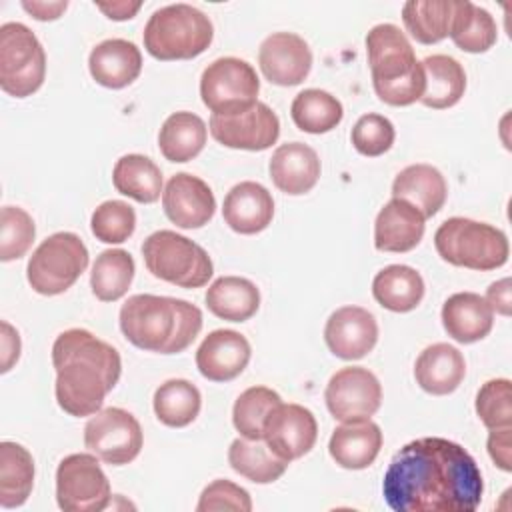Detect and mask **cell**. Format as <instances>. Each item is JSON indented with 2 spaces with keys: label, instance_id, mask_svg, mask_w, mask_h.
<instances>
[{
  "label": "cell",
  "instance_id": "1",
  "mask_svg": "<svg viewBox=\"0 0 512 512\" xmlns=\"http://www.w3.org/2000/svg\"><path fill=\"white\" fill-rule=\"evenodd\" d=\"M382 494L396 512H474L482 502L484 480L464 446L424 436L394 454Z\"/></svg>",
  "mask_w": 512,
  "mask_h": 512
},
{
  "label": "cell",
  "instance_id": "7",
  "mask_svg": "<svg viewBox=\"0 0 512 512\" xmlns=\"http://www.w3.org/2000/svg\"><path fill=\"white\" fill-rule=\"evenodd\" d=\"M142 256L152 276L180 288H202L214 274L208 252L174 230L152 232L142 242Z\"/></svg>",
  "mask_w": 512,
  "mask_h": 512
},
{
  "label": "cell",
  "instance_id": "45",
  "mask_svg": "<svg viewBox=\"0 0 512 512\" xmlns=\"http://www.w3.org/2000/svg\"><path fill=\"white\" fill-rule=\"evenodd\" d=\"M198 512H214V510H236V512H250L252 510V500L250 494L230 482V480H214L210 482L196 504Z\"/></svg>",
  "mask_w": 512,
  "mask_h": 512
},
{
  "label": "cell",
  "instance_id": "15",
  "mask_svg": "<svg viewBox=\"0 0 512 512\" xmlns=\"http://www.w3.org/2000/svg\"><path fill=\"white\" fill-rule=\"evenodd\" d=\"M264 442L286 462L308 454L318 438L314 414L300 404L280 402L264 422Z\"/></svg>",
  "mask_w": 512,
  "mask_h": 512
},
{
  "label": "cell",
  "instance_id": "49",
  "mask_svg": "<svg viewBox=\"0 0 512 512\" xmlns=\"http://www.w3.org/2000/svg\"><path fill=\"white\" fill-rule=\"evenodd\" d=\"M22 8L32 14L36 20L40 22H48V20H56L62 16V12L68 8V2L66 0H60V2H28L24 0L22 2Z\"/></svg>",
  "mask_w": 512,
  "mask_h": 512
},
{
  "label": "cell",
  "instance_id": "46",
  "mask_svg": "<svg viewBox=\"0 0 512 512\" xmlns=\"http://www.w3.org/2000/svg\"><path fill=\"white\" fill-rule=\"evenodd\" d=\"M488 454L492 458V462L504 470L510 472L512 470V428H498V430H490L488 434Z\"/></svg>",
  "mask_w": 512,
  "mask_h": 512
},
{
  "label": "cell",
  "instance_id": "43",
  "mask_svg": "<svg viewBox=\"0 0 512 512\" xmlns=\"http://www.w3.org/2000/svg\"><path fill=\"white\" fill-rule=\"evenodd\" d=\"M36 226L32 216L18 206H4L0 212V260L22 258L32 246Z\"/></svg>",
  "mask_w": 512,
  "mask_h": 512
},
{
  "label": "cell",
  "instance_id": "32",
  "mask_svg": "<svg viewBox=\"0 0 512 512\" xmlns=\"http://www.w3.org/2000/svg\"><path fill=\"white\" fill-rule=\"evenodd\" d=\"M206 138L208 128L204 120L194 112L182 110L164 120L158 132V148L170 162H188L202 152Z\"/></svg>",
  "mask_w": 512,
  "mask_h": 512
},
{
  "label": "cell",
  "instance_id": "39",
  "mask_svg": "<svg viewBox=\"0 0 512 512\" xmlns=\"http://www.w3.org/2000/svg\"><path fill=\"white\" fill-rule=\"evenodd\" d=\"M450 38L460 50L470 54H482L496 44L498 26L488 10L468 0H462Z\"/></svg>",
  "mask_w": 512,
  "mask_h": 512
},
{
  "label": "cell",
  "instance_id": "6",
  "mask_svg": "<svg viewBox=\"0 0 512 512\" xmlns=\"http://www.w3.org/2000/svg\"><path fill=\"white\" fill-rule=\"evenodd\" d=\"M434 246L444 262L480 272L504 266L510 254L508 238L500 228L462 216L448 218L438 226Z\"/></svg>",
  "mask_w": 512,
  "mask_h": 512
},
{
  "label": "cell",
  "instance_id": "40",
  "mask_svg": "<svg viewBox=\"0 0 512 512\" xmlns=\"http://www.w3.org/2000/svg\"><path fill=\"white\" fill-rule=\"evenodd\" d=\"M282 402L280 394L268 386H250L234 402L232 422L240 436L260 440L264 436V422L270 412Z\"/></svg>",
  "mask_w": 512,
  "mask_h": 512
},
{
  "label": "cell",
  "instance_id": "48",
  "mask_svg": "<svg viewBox=\"0 0 512 512\" xmlns=\"http://www.w3.org/2000/svg\"><path fill=\"white\" fill-rule=\"evenodd\" d=\"M484 300L492 308V312L510 316L512 312V296H510V278H502L498 282H492L486 290Z\"/></svg>",
  "mask_w": 512,
  "mask_h": 512
},
{
  "label": "cell",
  "instance_id": "9",
  "mask_svg": "<svg viewBox=\"0 0 512 512\" xmlns=\"http://www.w3.org/2000/svg\"><path fill=\"white\" fill-rule=\"evenodd\" d=\"M46 54L36 34L22 22L0 26V88L14 96H32L44 82Z\"/></svg>",
  "mask_w": 512,
  "mask_h": 512
},
{
  "label": "cell",
  "instance_id": "5",
  "mask_svg": "<svg viewBox=\"0 0 512 512\" xmlns=\"http://www.w3.org/2000/svg\"><path fill=\"white\" fill-rule=\"evenodd\" d=\"M142 38L146 52L156 60H190L212 44L214 26L202 10L178 2L152 12Z\"/></svg>",
  "mask_w": 512,
  "mask_h": 512
},
{
  "label": "cell",
  "instance_id": "14",
  "mask_svg": "<svg viewBox=\"0 0 512 512\" xmlns=\"http://www.w3.org/2000/svg\"><path fill=\"white\" fill-rule=\"evenodd\" d=\"M208 126L212 138L222 146L250 152L268 150L280 136V120L264 102L230 114H212Z\"/></svg>",
  "mask_w": 512,
  "mask_h": 512
},
{
  "label": "cell",
  "instance_id": "29",
  "mask_svg": "<svg viewBox=\"0 0 512 512\" xmlns=\"http://www.w3.org/2000/svg\"><path fill=\"white\" fill-rule=\"evenodd\" d=\"M208 310L228 322H246L260 308V290L242 276H220L206 290Z\"/></svg>",
  "mask_w": 512,
  "mask_h": 512
},
{
  "label": "cell",
  "instance_id": "16",
  "mask_svg": "<svg viewBox=\"0 0 512 512\" xmlns=\"http://www.w3.org/2000/svg\"><path fill=\"white\" fill-rule=\"evenodd\" d=\"M166 218L178 228L192 230L208 224L216 212V198L210 186L188 172L174 174L162 192Z\"/></svg>",
  "mask_w": 512,
  "mask_h": 512
},
{
  "label": "cell",
  "instance_id": "36",
  "mask_svg": "<svg viewBox=\"0 0 512 512\" xmlns=\"http://www.w3.org/2000/svg\"><path fill=\"white\" fill-rule=\"evenodd\" d=\"M290 116L302 132L324 134L334 130L344 116L342 102L326 90L306 88L298 92L290 106Z\"/></svg>",
  "mask_w": 512,
  "mask_h": 512
},
{
  "label": "cell",
  "instance_id": "38",
  "mask_svg": "<svg viewBox=\"0 0 512 512\" xmlns=\"http://www.w3.org/2000/svg\"><path fill=\"white\" fill-rule=\"evenodd\" d=\"M134 268V258L122 248L100 252L90 272L92 294L102 302L120 300L132 284Z\"/></svg>",
  "mask_w": 512,
  "mask_h": 512
},
{
  "label": "cell",
  "instance_id": "41",
  "mask_svg": "<svg viewBox=\"0 0 512 512\" xmlns=\"http://www.w3.org/2000/svg\"><path fill=\"white\" fill-rule=\"evenodd\" d=\"M136 228V212L124 200L102 202L90 218V230L104 244L126 242Z\"/></svg>",
  "mask_w": 512,
  "mask_h": 512
},
{
  "label": "cell",
  "instance_id": "44",
  "mask_svg": "<svg viewBox=\"0 0 512 512\" xmlns=\"http://www.w3.org/2000/svg\"><path fill=\"white\" fill-rule=\"evenodd\" d=\"M394 138H396L394 124L382 114L360 116L350 132L352 146L362 156H368V158H376L388 152L394 144Z\"/></svg>",
  "mask_w": 512,
  "mask_h": 512
},
{
  "label": "cell",
  "instance_id": "35",
  "mask_svg": "<svg viewBox=\"0 0 512 512\" xmlns=\"http://www.w3.org/2000/svg\"><path fill=\"white\" fill-rule=\"evenodd\" d=\"M228 462L234 472L256 482V484H272L276 482L288 468L290 462L280 458L272 448L260 440L236 438L228 448Z\"/></svg>",
  "mask_w": 512,
  "mask_h": 512
},
{
  "label": "cell",
  "instance_id": "17",
  "mask_svg": "<svg viewBox=\"0 0 512 512\" xmlns=\"http://www.w3.org/2000/svg\"><path fill=\"white\" fill-rule=\"evenodd\" d=\"M258 64L268 82L276 86H296L310 74L312 52L302 36L294 32H274L260 44Z\"/></svg>",
  "mask_w": 512,
  "mask_h": 512
},
{
  "label": "cell",
  "instance_id": "8",
  "mask_svg": "<svg viewBox=\"0 0 512 512\" xmlns=\"http://www.w3.org/2000/svg\"><path fill=\"white\" fill-rule=\"evenodd\" d=\"M88 248L74 232H56L32 252L26 278L34 292L56 296L66 292L86 270Z\"/></svg>",
  "mask_w": 512,
  "mask_h": 512
},
{
  "label": "cell",
  "instance_id": "2",
  "mask_svg": "<svg viewBox=\"0 0 512 512\" xmlns=\"http://www.w3.org/2000/svg\"><path fill=\"white\" fill-rule=\"evenodd\" d=\"M56 402L76 418L102 410L104 398L120 380L122 360L114 346L84 328H70L52 344Z\"/></svg>",
  "mask_w": 512,
  "mask_h": 512
},
{
  "label": "cell",
  "instance_id": "4",
  "mask_svg": "<svg viewBox=\"0 0 512 512\" xmlns=\"http://www.w3.org/2000/svg\"><path fill=\"white\" fill-rule=\"evenodd\" d=\"M366 56L376 96L390 106H410L426 88L422 62L396 24H376L366 34Z\"/></svg>",
  "mask_w": 512,
  "mask_h": 512
},
{
  "label": "cell",
  "instance_id": "21",
  "mask_svg": "<svg viewBox=\"0 0 512 512\" xmlns=\"http://www.w3.org/2000/svg\"><path fill=\"white\" fill-rule=\"evenodd\" d=\"M92 78L112 90L130 86L142 72L140 48L124 38H108L96 44L88 56Z\"/></svg>",
  "mask_w": 512,
  "mask_h": 512
},
{
  "label": "cell",
  "instance_id": "22",
  "mask_svg": "<svg viewBox=\"0 0 512 512\" xmlns=\"http://www.w3.org/2000/svg\"><path fill=\"white\" fill-rule=\"evenodd\" d=\"M224 222L238 234H258L274 218L272 194L258 182L244 180L230 188L222 204Z\"/></svg>",
  "mask_w": 512,
  "mask_h": 512
},
{
  "label": "cell",
  "instance_id": "47",
  "mask_svg": "<svg viewBox=\"0 0 512 512\" xmlns=\"http://www.w3.org/2000/svg\"><path fill=\"white\" fill-rule=\"evenodd\" d=\"M2 338H0V346H2V364H0V372H8L20 358V336L18 330L12 328L6 320H2Z\"/></svg>",
  "mask_w": 512,
  "mask_h": 512
},
{
  "label": "cell",
  "instance_id": "11",
  "mask_svg": "<svg viewBox=\"0 0 512 512\" xmlns=\"http://www.w3.org/2000/svg\"><path fill=\"white\" fill-rule=\"evenodd\" d=\"M96 454H70L56 468V502L64 512H100L110 504V482Z\"/></svg>",
  "mask_w": 512,
  "mask_h": 512
},
{
  "label": "cell",
  "instance_id": "28",
  "mask_svg": "<svg viewBox=\"0 0 512 512\" xmlns=\"http://www.w3.org/2000/svg\"><path fill=\"white\" fill-rule=\"evenodd\" d=\"M462 0H410L402 6V22L420 44H436L450 36Z\"/></svg>",
  "mask_w": 512,
  "mask_h": 512
},
{
  "label": "cell",
  "instance_id": "24",
  "mask_svg": "<svg viewBox=\"0 0 512 512\" xmlns=\"http://www.w3.org/2000/svg\"><path fill=\"white\" fill-rule=\"evenodd\" d=\"M382 448V430L370 418L342 422L334 428L328 452L332 460L346 470L368 468Z\"/></svg>",
  "mask_w": 512,
  "mask_h": 512
},
{
  "label": "cell",
  "instance_id": "13",
  "mask_svg": "<svg viewBox=\"0 0 512 512\" xmlns=\"http://www.w3.org/2000/svg\"><path fill=\"white\" fill-rule=\"evenodd\" d=\"M324 400L334 420H364L378 412L382 404V386L368 368L346 366L330 376Z\"/></svg>",
  "mask_w": 512,
  "mask_h": 512
},
{
  "label": "cell",
  "instance_id": "31",
  "mask_svg": "<svg viewBox=\"0 0 512 512\" xmlns=\"http://www.w3.org/2000/svg\"><path fill=\"white\" fill-rule=\"evenodd\" d=\"M426 88L420 102L432 110L452 108L466 90V72L462 64L446 54H432L422 60Z\"/></svg>",
  "mask_w": 512,
  "mask_h": 512
},
{
  "label": "cell",
  "instance_id": "19",
  "mask_svg": "<svg viewBox=\"0 0 512 512\" xmlns=\"http://www.w3.org/2000/svg\"><path fill=\"white\" fill-rule=\"evenodd\" d=\"M252 356L250 342L236 330L210 332L196 350V368L210 382H228L244 372Z\"/></svg>",
  "mask_w": 512,
  "mask_h": 512
},
{
  "label": "cell",
  "instance_id": "33",
  "mask_svg": "<svg viewBox=\"0 0 512 512\" xmlns=\"http://www.w3.org/2000/svg\"><path fill=\"white\" fill-rule=\"evenodd\" d=\"M34 488V458L16 442L0 444V506H22Z\"/></svg>",
  "mask_w": 512,
  "mask_h": 512
},
{
  "label": "cell",
  "instance_id": "10",
  "mask_svg": "<svg viewBox=\"0 0 512 512\" xmlns=\"http://www.w3.org/2000/svg\"><path fill=\"white\" fill-rule=\"evenodd\" d=\"M260 80L246 60L224 56L210 62L200 76V96L212 114L246 110L258 102Z\"/></svg>",
  "mask_w": 512,
  "mask_h": 512
},
{
  "label": "cell",
  "instance_id": "18",
  "mask_svg": "<svg viewBox=\"0 0 512 512\" xmlns=\"http://www.w3.org/2000/svg\"><path fill=\"white\" fill-rule=\"evenodd\" d=\"M328 350L342 360H360L378 342L376 318L362 306H342L334 310L324 326Z\"/></svg>",
  "mask_w": 512,
  "mask_h": 512
},
{
  "label": "cell",
  "instance_id": "30",
  "mask_svg": "<svg viewBox=\"0 0 512 512\" xmlns=\"http://www.w3.org/2000/svg\"><path fill=\"white\" fill-rule=\"evenodd\" d=\"M374 300L390 312H410L424 298V280L420 272L406 264H390L372 280Z\"/></svg>",
  "mask_w": 512,
  "mask_h": 512
},
{
  "label": "cell",
  "instance_id": "50",
  "mask_svg": "<svg viewBox=\"0 0 512 512\" xmlns=\"http://www.w3.org/2000/svg\"><path fill=\"white\" fill-rule=\"evenodd\" d=\"M96 8L104 12L110 20H130L142 8V2H96Z\"/></svg>",
  "mask_w": 512,
  "mask_h": 512
},
{
  "label": "cell",
  "instance_id": "26",
  "mask_svg": "<svg viewBox=\"0 0 512 512\" xmlns=\"http://www.w3.org/2000/svg\"><path fill=\"white\" fill-rule=\"evenodd\" d=\"M494 324V312L476 292H456L442 306V326L460 344L486 338Z\"/></svg>",
  "mask_w": 512,
  "mask_h": 512
},
{
  "label": "cell",
  "instance_id": "20",
  "mask_svg": "<svg viewBox=\"0 0 512 512\" xmlns=\"http://www.w3.org/2000/svg\"><path fill=\"white\" fill-rule=\"evenodd\" d=\"M426 218L402 198H392L382 206L374 222V246L380 252H410L424 236Z\"/></svg>",
  "mask_w": 512,
  "mask_h": 512
},
{
  "label": "cell",
  "instance_id": "37",
  "mask_svg": "<svg viewBox=\"0 0 512 512\" xmlns=\"http://www.w3.org/2000/svg\"><path fill=\"white\" fill-rule=\"evenodd\" d=\"M200 408V390L184 378L166 380L154 392V414L164 426L184 428L196 420Z\"/></svg>",
  "mask_w": 512,
  "mask_h": 512
},
{
  "label": "cell",
  "instance_id": "27",
  "mask_svg": "<svg viewBox=\"0 0 512 512\" xmlns=\"http://www.w3.org/2000/svg\"><path fill=\"white\" fill-rule=\"evenodd\" d=\"M448 196L442 172L430 164H410L392 182V198H402L416 206L424 218L440 212Z\"/></svg>",
  "mask_w": 512,
  "mask_h": 512
},
{
  "label": "cell",
  "instance_id": "25",
  "mask_svg": "<svg viewBox=\"0 0 512 512\" xmlns=\"http://www.w3.org/2000/svg\"><path fill=\"white\" fill-rule=\"evenodd\" d=\"M466 376V360L462 352L446 342H436L420 352L414 362V378L418 386L434 396L452 394Z\"/></svg>",
  "mask_w": 512,
  "mask_h": 512
},
{
  "label": "cell",
  "instance_id": "12",
  "mask_svg": "<svg viewBox=\"0 0 512 512\" xmlns=\"http://www.w3.org/2000/svg\"><path fill=\"white\" fill-rule=\"evenodd\" d=\"M144 444L136 416L124 408H104L92 414L84 426V446L110 466L132 462Z\"/></svg>",
  "mask_w": 512,
  "mask_h": 512
},
{
  "label": "cell",
  "instance_id": "34",
  "mask_svg": "<svg viewBox=\"0 0 512 512\" xmlns=\"http://www.w3.org/2000/svg\"><path fill=\"white\" fill-rule=\"evenodd\" d=\"M112 182L120 194L140 204H152L164 192L162 170L154 160L142 154H126L118 158L112 170Z\"/></svg>",
  "mask_w": 512,
  "mask_h": 512
},
{
  "label": "cell",
  "instance_id": "42",
  "mask_svg": "<svg viewBox=\"0 0 512 512\" xmlns=\"http://www.w3.org/2000/svg\"><path fill=\"white\" fill-rule=\"evenodd\" d=\"M476 414L488 430L512 428V384L508 378L484 382L476 394Z\"/></svg>",
  "mask_w": 512,
  "mask_h": 512
},
{
  "label": "cell",
  "instance_id": "3",
  "mask_svg": "<svg viewBox=\"0 0 512 512\" xmlns=\"http://www.w3.org/2000/svg\"><path fill=\"white\" fill-rule=\"evenodd\" d=\"M120 330L140 350L178 354L202 330V310L180 298L134 294L120 308Z\"/></svg>",
  "mask_w": 512,
  "mask_h": 512
},
{
  "label": "cell",
  "instance_id": "23",
  "mask_svg": "<svg viewBox=\"0 0 512 512\" xmlns=\"http://www.w3.org/2000/svg\"><path fill=\"white\" fill-rule=\"evenodd\" d=\"M268 170L278 190L300 196L316 186L320 178V158L308 144L286 142L274 150Z\"/></svg>",
  "mask_w": 512,
  "mask_h": 512
}]
</instances>
